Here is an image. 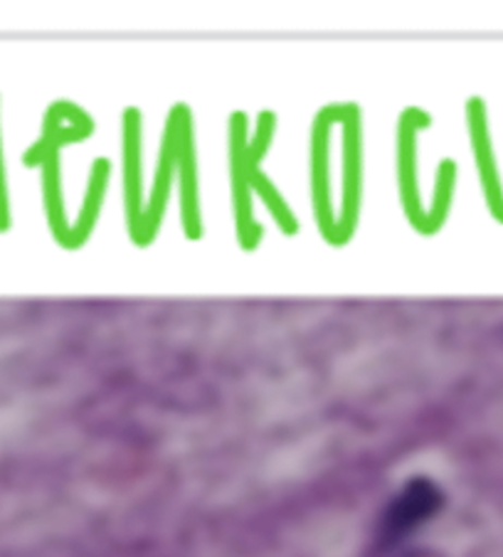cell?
I'll return each instance as SVG.
<instances>
[{
  "label": "cell",
  "mask_w": 503,
  "mask_h": 557,
  "mask_svg": "<svg viewBox=\"0 0 503 557\" xmlns=\"http://www.w3.org/2000/svg\"><path fill=\"white\" fill-rule=\"evenodd\" d=\"M442 508V491L432 481L413 479L405 488L390 500L383 521H380L378 543L383 547H395L407 535H413L419 525Z\"/></svg>",
  "instance_id": "obj_1"
}]
</instances>
